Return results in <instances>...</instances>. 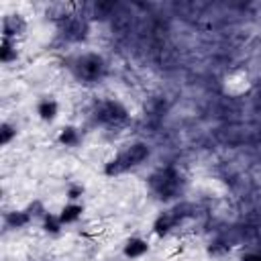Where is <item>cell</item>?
Masks as SVG:
<instances>
[{
    "label": "cell",
    "mask_w": 261,
    "mask_h": 261,
    "mask_svg": "<svg viewBox=\"0 0 261 261\" xmlns=\"http://www.w3.org/2000/svg\"><path fill=\"white\" fill-rule=\"evenodd\" d=\"M149 157V147L145 143H133L128 145L126 149H122L114 159H110L104 167V173L106 175H118V173H124L126 169L143 163L145 159Z\"/></svg>",
    "instance_id": "obj_1"
},
{
    "label": "cell",
    "mask_w": 261,
    "mask_h": 261,
    "mask_svg": "<svg viewBox=\"0 0 261 261\" xmlns=\"http://www.w3.org/2000/svg\"><path fill=\"white\" fill-rule=\"evenodd\" d=\"M71 71L75 73L77 80L92 84V82H98L106 73V61L98 53H92V51L90 53H82V55H77L73 59Z\"/></svg>",
    "instance_id": "obj_2"
},
{
    "label": "cell",
    "mask_w": 261,
    "mask_h": 261,
    "mask_svg": "<svg viewBox=\"0 0 261 261\" xmlns=\"http://www.w3.org/2000/svg\"><path fill=\"white\" fill-rule=\"evenodd\" d=\"M149 186H151V190L159 198L169 200V198H175L179 194V190H181V177H179V173L173 167H165V169H159L157 173L151 175Z\"/></svg>",
    "instance_id": "obj_3"
},
{
    "label": "cell",
    "mask_w": 261,
    "mask_h": 261,
    "mask_svg": "<svg viewBox=\"0 0 261 261\" xmlns=\"http://www.w3.org/2000/svg\"><path fill=\"white\" fill-rule=\"evenodd\" d=\"M94 116L102 124H120V122L126 120L128 112H126V108L118 100H104V102H100L96 106Z\"/></svg>",
    "instance_id": "obj_4"
},
{
    "label": "cell",
    "mask_w": 261,
    "mask_h": 261,
    "mask_svg": "<svg viewBox=\"0 0 261 261\" xmlns=\"http://www.w3.org/2000/svg\"><path fill=\"white\" fill-rule=\"evenodd\" d=\"M59 29H61V35L67 41H82L88 35V22H86V18L75 16V14H63L61 20H59Z\"/></svg>",
    "instance_id": "obj_5"
},
{
    "label": "cell",
    "mask_w": 261,
    "mask_h": 261,
    "mask_svg": "<svg viewBox=\"0 0 261 261\" xmlns=\"http://www.w3.org/2000/svg\"><path fill=\"white\" fill-rule=\"evenodd\" d=\"M181 208H175V210H167V212H163V214H159L157 216V220L153 222V230H155V234H159V237H163V234H167L177 222H179V218L184 216V212H179Z\"/></svg>",
    "instance_id": "obj_6"
},
{
    "label": "cell",
    "mask_w": 261,
    "mask_h": 261,
    "mask_svg": "<svg viewBox=\"0 0 261 261\" xmlns=\"http://www.w3.org/2000/svg\"><path fill=\"white\" fill-rule=\"evenodd\" d=\"M24 29H27V22L18 14H8L2 20V37H6V39H12L14 41V37L22 35Z\"/></svg>",
    "instance_id": "obj_7"
},
{
    "label": "cell",
    "mask_w": 261,
    "mask_h": 261,
    "mask_svg": "<svg viewBox=\"0 0 261 261\" xmlns=\"http://www.w3.org/2000/svg\"><path fill=\"white\" fill-rule=\"evenodd\" d=\"M147 251H149V245H147V241H145V239H139V237H133V239H128V241L124 243V249H122L124 257H128V259H137V257H143Z\"/></svg>",
    "instance_id": "obj_8"
},
{
    "label": "cell",
    "mask_w": 261,
    "mask_h": 261,
    "mask_svg": "<svg viewBox=\"0 0 261 261\" xmlns=\"http://www.w3.org/2000/svg\"><path fill=\"white\" fill-rule=\"evenodd\" d=\"M57 102L53 98H43L39 104H37V114L43 118V120H53L57 116Z\"/></svg>",
    "instance_id": "obj_9"
},
{
    "label": "cell",
    "mask_w": 261,
    "mask_h": 261,
    "mask_svg": "<svg viewBox=\"0 0 261 261\" xmlns=\"http://www.w3.org/2000/svg\"><path fill=\"white\" fill-rule=\"evenodd\" d=\"M82 212H84V206H82V204L71 202V204H67V206H63V208H61L59 218H61V222H63V224H71V222H75V220L82 216Z\"/></svg>",
    "instance_id": "obj_10"
},
{
    "label": "cell",
    "mask_w": 261,
    "mask_h": 261,
    "mask_svg": "<svg viewBox=\"0 0 261 261\" xmlns=\"http://www.w3.org/2000/svg\"><path fill=\"white\" fill-rule=\"evenodd\" d=\"M29 220H31V212H24V210H14L6 214V224L10 228H22L24 224H29Z\"/></svg>",
    "instance_id": "obj_11"
},
{
    "label": "cell",
    "mask_w": 261,
    "mask_h": 261,
    "mask_svg": "<svg viewBox=\"0 0 261 261\" xmlns=\"http://www.w3.org/2000/svg\"><path fill=\"white\" fill-rule=\"evenodd\" d=\"M0 59H2V63H8V61L16 59V43L12 39L2 37V43H0Z\"/></svg>",
    "instance_id": "obj_12"
},
{
    "label": "cell",
    "mask_w": 261,
    "mask_h": 261,
    "mask_svg": "<svg viewBox=\"0 0 261 261\" xmlns=\"http://www.w3.org/2000/svg\"><path fill=\"white\" fill-rule=\"evenodd\" d=\"M59 143L65 145V147H73V145L80 143V133H77L73 126H65V128H61V133H59Z\"/></svg>",
    "instance_id": "obj_13"
},
{
    "label": "cell",
    "mask_w": 261,
    "mask_h": 261,
    "mask_svg": "<svg viewBox=\"0 0 261 261\" xmlns=\"http://www.w3.org/2000/svg\"><path fill=\"white\" fill-rule=\"evenodd\" d=\"M43 218H45V222H43V226H45V230H47V232H53V234H57V232L61 230V226H63V222H61V218H59V214H57V216H55V214H45Z\"/></svg>",
    "instance_id": "obj_14"
},
{
    "label": "cell",
    "mask_w": 261,
    "mask_h": 261,
    "mask_svg": "<svg viewBox=\"0 0 261 261\" xmlns=\"http://www.w3.org/2000/svg\"><path fill=\"white\" fill-rule=\"evenodd\" d=\"M12 137H16V130L8 122H2V126H0V143L2 145H8L12 141Z\"/></svg>",
    "instance_id": "obj_15"
},
{
    "label": "cell",
    "mask_w": 261,
    "mask_h": 261,
    "mask_svg": "<svg viewBox=\"0 0 261 261\" xmlns=\"http://www.w3.org/2000/svg\"><path fill=\"white\" fill-rule=\"evenodd\" d=\"M82 194H84V188L82 186H69V190H67V198L69 200H77Z\"/></svg>",
    "instance_id": "obj_16"
},
{
    "label": "cell",
    "mask_w": 261,
    "mask_h": 261,
    "mask_svg": "<svg viewBox=\"0 0 261 261\" xmlns=\"http://www.w3.org/2000/svg\"><path fill=\"white\" fill-rule=\"evenodd\" d=\"M241 261H261V253L259 251H249L241 257Z\"/></svg>",
    "instance_id": "obj_17"
}]
</instances>
